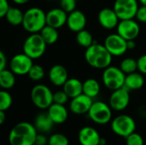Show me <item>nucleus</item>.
I'll return each instance as SVG.
<instances>
[{"label":"nucleus","mask_w":146,"mask_h":145,"mask_svg":"<svg viewBox=\"0 0 146 145\" xmlns=\"http://www.w3.org/2000/svg\"><path fill=\"white\" fill-rule=\"evenodd\" d=\"M112 56L104 44H100L97 42L86 48L85 52L86 62L91 67L98 69H105L110 67L112 62Z\"/></svg>","instance_id":"nucleus-1"},{"label":"nucleus","mask_w":146,"mask_h":145,"mask_svg":"<svg viewBox=\"0 0 146 145\" xmlns=\"http://www.w3.org/2000/svg\"><path fill=\"white\" fill-rule=\"evenodd\" d=\"M37 129L28 122H20L10 131L9 142L10 145H33L37 137Z\"/></svg>","instance_id":"nucleus-2"},{"label":"nucleus","mask_w":146,"mask_h":145,"mask_svg":"<svg viewBox=\"0 0 146 145\" xmlns=\"http://www.w3.org/2000/svg\"><path fill=\"white\" fill-rule=\"evenodd\" d=\"M23 28L30 33L40 32L41 30L47 25L46 24V13L38 7L28 9L24 13Z\"/></svg>","instance_id":"nucleus-3"},{"label":"nucleus","mask_w":146,"mask_h":145,"mask_svg":"<svg viewBox=\"0 0 146 145\" xmlns=\"http://www.w3.org/2000/svg\"><path fill=\"white\" fill-rule=\"evenodd\" d=\"M46 45L47 44L39 32L31 33L23 44V52L33 60L38 59L44 55Z\"/></svg>","instance_id":"nucleus-4"},{"label":"nucleus","mask_w":146,"mask_h":145,"mask_svg":"<svg viewBox=\"0 0 146 145\" xmlns=\"http://www.w3.org/2000/svg\"><path fill=\"white\" fill-rule=\"evenodd\" d=\"M126 79V73L117 67L110 66L104 69L103 82L104 85L112 91H115L124 86Z\"/></svg>","instance_id":"nucleus-5"},{"label":"nucleus","mask_w":146,"mask_h":145,"mask_svg":"<svg viewBox=\"0 0 146 145\" xmlns=\"http://www.w3.org/2000/svg\"><path fill=\"white\" fill-rule=\"evenodd\" d=\"M53 94L50 89L44 85H36L31 91L33 103L40 109H48L53 103Z\"/></svg>","instance_id":"nucleus-6"},{"label":"nucleus","mask_w":146,"mask_h":145,"mask_svg":"<svg viewBox=\"0 0 146 145\" xmlns=\"http://www.w3.org/2000/svg\"><path fill=\"white\" fill-rule=\"evenodd\" d=\"M111 107L104 102H93L88 112V115L93 122L99 125H105L111 121Z\"/></svg>","instance_id":"nucleus-7"},{"label":"nucleus","mask_w":146,"mask_h":145,"mask_svg":"<svg viewBox=\"0 0 146 145\" xmlns=\"http://www.w3.org/2000/svg\"><path fill=\"white\" fill-rule=\"evenodd\" d=\"M111 128L116 135L127 138L135 132L136 123L134 120L129 115H121L115 117L112 121Z\"/></svg>","instance_id":"nucleus-8"},{"label":"nucleus","mask_w":146,"mask_h":145,"mask_svg":"<svg viewBox=\"0 0 146 145\" xmlns=\"http://www.w3.org/2000/svg\"><path fill=\"white\" fill-rule=\"evenodd\" d=\"M139 8L137 0H115L113 7L120 20L133 19Z\"/></svg>","instance_id":"nucleus-9"},{"label":"nucleus","mask_w":146,"mask_h":145,"mask_svg":"<svg viewBox=\"0 0 146 145\" xmlns=\"http://www.w3.org/2000/svg\"><path fill=\"white\" fill-rule=\"evenodd\" d=\"M104 46L112 56H120L127 50V41L118 33L109 35L104 40Z\"/></svg>","instance_id":"nucleus-10"},{"label":"nucleus","mask_w":146,"mask_h":145,"mask_svg":"<svg viewBox=\"0 0 146 145\" xmlns=\"http://www.w3.org/2000/svg\"><path fill=\"white\" fill-rule=\"evenodd\" d=\"M33 65V59L23 52L11 58L9 68L15 75H25L28 73Z\"/></svg>","instance_id":"nucleus-11"},{"label":"nucleus","mask_w":146,"mask_h":145,"mask_svg":"<svg viewBox=\"0 0 146 145\" xmlns=\"http://www.w3.org/2000/svg\"><path fill=\"white\" fill-rule=\"evenodd\" d=\"M117 33L124 38L127 41L134 40L139 34V25L133 19L121 20L116 26Z\"/></svg>","instance_id":"nucleus-12"},{"label":"nucleus","mask_w":146,"mask_h":145,"mask_svg":"<svg viewBox=\"0 0 146 145\" xmlns=\"http://www.w3.org/2000/svg\"><path fill=\"white\" fill-rule=\"evenodd\" d=\"M130 102L129 91L124 86L113 91L110 97V106L112 109L116 111H121L125 109Z\"/></svg>","instance_id":"nucleus-13"},{"label":"nucleus","mask_w":146,"mask_h":145,"mask_svg":"<svg viewBox=\"0 0 146 145\" xmlns=\"http://www.w3.org/2000/svg\"><path fill=\"white\" fill-rule=\"evenodd\" d=\"M92 103V98L82 93L80 96L72 98L69 109L71 112L75 115H84L86 113L88 114Z\"/></svg>","instance_id":"nucleus-14"},{"label":"nucleus","mask_w":146,"mask_h":145,"mask_svg":"<svg viewBox=\"0 0 146 145\" xmlns=\"http://www.w3.org/2000/svg\"><path fill=\"white\" fill-rule=\"evenodd\" d=\"M68 13L61 7L55 8L46 13V24L55 28H60L67 24Z\"/></svg>","instance_id":"nucleus-15"},{"label":"nucleus","mask_w":146,"mask_h":145,"mask_svg":"<svg viewBox=\"0 0 146 145\" xmlns=\"http://www.w3.org/2000/svg\"><path fill=\"white\" fill-rule=\"evenodd\" d=\"M120 18L116 15L114 9L104 8L100 10L98 14V21L100 25L105 29H113L117 26L120 22Z\"/></svg>","instance_id":"nucleus-16"},{"label":"nucleus","mask_w":146,"mask_h":145,"mask_svg":"<svg viewBox=\"0 0 146 145\" xmlns=\"http://www.w3.org/2000/svg\"><path fill=\"white\" fill-rule=\"evenodd\" d=\"M67 25L71 31L78 32L85 29L86 25V17L82 11L75 9L68 15Z\"/></svg>","instance_id":"nucleus-17"},{"label":"nucleus","mask_w":146,"mask_h":145,"mask_svg":"<svg viewBox=\"0 0 146 145\" xmlns=\"http://www.w3.org/2000/svg\"><path fill=\"white\" fill-rule=\"evenodd\" d=\"M101 138L96 129L91 126H85L79 132V142L81 145H99Z\"/></svg>","instance_id":"nucleus-18"},{"label":"nucleus","mask_w":146,"mask_h":145,"mask_svg":"<svg viewBox=\"0 0 146 145\" xmlns=\"http://www.w3.org/2000/svg\"><path fill=\"white\" fill-rule=\"evenodd\" d=\"M49 79L54 85L63 86L68 79V73L63 66L59 64L54 65L49 71Z\"/></svg>","instance_id":"nucleus-19"},{"label":"nucleus","mask_w":146,"mask_h":145,"mask_svg":"<svg viewBox=\"0 0 146 145\" xmlns=\"http://www.w3.org/2000/svg\"><path fill=\"white\" fill-rule=\"evenodd\" d=\"M48 114L55 124L64 123L68 116V113L65 106L55 103H53L48 109Z\"/></svg>","instance_id":"nucleus-20"},{"label":"nucleus","mask_w":146,"mask_h":145,"mask_svg":"<svg viewBox=\"0 0 146 145\" xmlns=\"http://www.w3.org/2000/svg\"><path fill=\"white\" fill-rule=\"evenodd\" d=\"M140 72H134L126 75L124 87L127 88L129 91H136L139 90L143 87L145 84V79Z\"/></svg>","instance_id":"nucleus-21"},{"label":"nucleus","mask_w":146,"mask_h":145,"mask_svg":"<svg viewBox=\"0 0 146 145\" xmlns=\"http://www.w3.org/2000/svg\"><path fill=\"white\" fill-rule=\"evenodd\" d=\"M63 91L69 98H74L83 93V83L75 78L68 79L63 85Z\"/></svg>","instance_id":"nucleus-22"},{"label":"nucleus","mask_w":146,"mask_h":145,"mask_svg":"<svg viewBox=\"0 0 146 145\" xmlns=\"http://www.w3.org/2000/svg\"><path fill=\"white\" fill-rule=\"evenodd\" d=\"M54 124H55L54 121H52V119L50 118V116L47 112V113H41L36 117L34 126L38 132L44 133V132H49L52 129Z\"/></svg>","instance_id":"nucleus-23"},{"label":"nucleus","mask_w":146,"mask_h":145,"mask_svg":"<svg viewBox=\"0 0 146 145\" xmlns=\"http://www.w3.org/2000/svg\"><path fill=\"white\" fill-rule=\"evenodd\" d=\"M100 92V85L95 79H88L83 82V93L92 97H96Z\"/></svg>","instance_id":"nucleus-24"},{"label":"nucleus","mask_w":146,"mask_h":145,"mask_svg":"<svg viewBox=\"0 0 146 145\" xmlns=\"http://www.w3.org/2000/svg\"><path fill=\"white\" fill-rule=\"evenodd\" d=\"M15 84V74L9 69L0 71V85L3 90L11 89Z\"/></svg>","instance_id":"nucleus-25"},{"label":"nucleus","mask_w":146,"mask_h":145,"mask_svg":"<svg viewBox=\"0 0 146 145\" xmlns=\"http://www.w3.org/2000/svg\"><path fill=\"white\" fill-rule=\"evenodd\" d=\"M23 17H24V13L20 9L14 8V7H10V9H9V11L5 15L7 21L13 26H18L22 24Z\"/></svg>","instance_id":"nucleus-26"},{"label":"nucleus","mask_w":146,"mask_h":145,"mask_svg":"<svg viewBox=\"0 0 146 145\" xmlns=\"http://www.w3.org/2000/svg\"><path fill=\"white\" fill-rule=\"evenodd\" d=\"M39 33L41 34L42 38L47 44H53L58 40L59 35L57 29L49 25H46Z\"/></svg>","instance_id":"nucleus-27"},{"label":"nucleus","mask_w":146,"mask_h":145,"mask_svg":"<svg viewBox=\"0 0 146 145\" xmlns=\"http://www.w3.org/2000/svg\"><path fill=\"white\" fill-rule=\"evenodd\" d=\"M76 41L80 46L85 48H88L94 43L92 33L86 29H83L77 32Z\"/></svg>","instance_id":"nucleus-28"},{"label":"nucleus","mask_w":146,"mask_h":145,"mask_svg":"<svg viewBox=\"0 0 146 145\" xmlns=\"http://www.w3.org/2000/svg\"><path fill=\"white\" fill-rule=\"evenodd\" d=\"M120 68L126 73L129 74L134 72H137L138 70V62L137 60L133 58H125L121 61Z\"/></svg>","instance_id":"nucleus-29"},{"label":"nucleus","mask_w":146,"mask_h":145,"mask_svg":"<svg viewBox=\"0 0 146 145\" xmlns=\"http://www.w3.org/2000/svg\"><path fill=\"white\" fill-rule=\"evenodd\" d=\"M44 74H45V73H44L43 67H41L38 64H33V67L31 68L30 71L27 73L28 77L34 81H38V80L42 79L44 77Z\"/></svg>","instance_id":"nucleus-30"},{"label":"nucleus","mask_w":146,"mask_h":145,"mask_svg":"<svg viewBox=\"0 0 146 145\" xmlns=\"http://www.w3.org/2000/svg\"><path fill=\"white\" fill-rule=\"evenodd\" d=\"M12 104V97L5 90L0 91V110H8Z\"/></svg>","instance_id":"nucleus-31"},{"label":"nucleus","mask_w":146,"mask_h":145,"mask_svg":"<svg viewBox=\"0 0 146 145\" xmlns=\"http://www.w3.org/2000/svg\"><path fill=\"white\" fill-rule=\"evenodd\" d=\"M49 145H68L69 141L68 138L62 133H55L49 138Z\"/></svg>","instance_id":"nucleus-32"},{"label":"nucleus","mask_w":146,"mask_h":145,"mask_svg":"<svg viewBox=\"0 0 146 145\" xmlns=\"http://www.w3.org/2000/svg\"><path fill=\"white\" fill-rule=\"evenodd\" d=\"M127 145H144V138L137 132H133L126 138Z\"/></svg>","instance_id":"nucleus-33"},{"label":"nucleus","mask_w":146,"mask_h":145,"mask_svg":"<svg viewBox=\"0 0 146 145\" xmlns=\"http://www.w3.org/2000/svg\"><path fill=\"white\" fill-rule=\"evenodd\" d=\"M68 98H69V97L67 95V93L63 90L58 91L53 94V103H55L64 105L68 102Z\"/></svg>","instance_id":"nucleus-34"},{"label":"nucleus","mask_w":146,"mask_h":145,"mask_svg":"<svg viewBox=\"0 0 146 145\" xmlns=\"http://www.w3.org/2000/svg\"><path fill=\"white\" fill-rule=\"evenodd\" d=\"M76 5H77L76 0H61V2H60L61 8L64 11H66L68 14L75 10Z\"/></svg>","instance_id":"nucleus-35"},{"label":"nucleus","mask_w":146,"mask_h":145,"mask_svg":"<svg viewBox=\"0 0 146 145\" xmlns=\"http://www.w3.org/2000/svg\"><path fill=\"white\" fill-rule=\"evenodd\" d=\"M136 18L139 21L142 23H146V6L142 5L139 8L137 14H136Z\"/></svg>","instance_id":"nucleus-36"},{"label":"nucleus","mask_w":146,"mask_h":145,"mask_svg":"<svg viewBox=\"0 0 146 145\" xmlns=\"http://www.w3.org/2000/svg\"><path fill=\"white\" fill-rule=\"evenodd\" d=\"M138 70L143 73L146 74V55L141 56L138 60Z\"/></svg>","instance_id":"nucleus-37"},{"label":"nucleus","mask_w":146,"mask_h":145,"mask_svg":"<svg viewBox=\"0 0 146 145\" xmlns=\"http://www.w3.org/2000/svg\"><path fill=\"white\" fill-rule=\"evenodd\" d=\"M10 9L8 0H0V17H5L7 12Z\"/></svg>","instance_id":"nucleus-38"},{"label":"nucleus","mask_w":146,"mask_h":145,"mask_svg":"<svg viewBox=\"0 0 146 145\" xmlns=\"http://www.w3.org/2000/svg\"><path fill=\"white\" fill-rule=\"evenodd\" d=\"M48 140L46 137L43 134H37L36 139H35V144L37 145H46L48 144Z\"/></svg>","instance_id":"nucleus-39"},{"label":"nucleus","mask_w":146,"mask_h":145,"mask_svg":"<svg viewBox=\"0 0 146 145\" xmlns=\"http://www.w3.org/2000/svg\"><path fill=\"white\" fill-rule=\"evenodd\" d=\"M7 66V57L3 51H0V71L6 69Z\"/></svg>","instance_id":"nucleus-40"},{"label":"nucleus","mask_w":146,"mask_h":145,"mask_svg":"<svg viewBox=\"0 0 146 145\" xmlns=\"http://www.w3.org/2000/svg\"><path fill=\"white\" fill-rule=\"evenodd\" d=\"M136 47V43L134 40H128L127 41V50H133Z\"/></svg>","instance_id":"nucleus-41"},{"label":"nucleus","mask_w":146,"mask_h":145,"mask_svg":"<svg viewBox=\"0 0 146 145\" xmlns=\"http://www.w3.org/2000/svg\"><path fill=\"white\" fill-rule=\"evenodd\" d=\"M5 121V111L0 110V125H3Z\"/></svg>","instance_id":"nucleus-42"},{"label":"nucleus","mask_w":146,"mask_h":145,"mask_svg":"<svg viewBox=\"0 0 146 145\" xmlns=\"http://www.w3.org/2000/svg\"><path fill=\"white\" fill-rule=\"evenodd\" d=\"M15 3H16V4H25V3H28L30 0H12Z\"/></svg>","instance_id":"nucleus-43"},{"label":"nucleus","mask_w":146,"mask_h":145,"mask_svg":"<svg viewBox=\"0 0 146 145\" xmlns=\"http://www.w3.org/2000/svg\"><path fill=\"white\" fill-rule=\"evenodd\" d=\"M139 1L140 2V3L142 5H145L146 6V0H139Z\"/></svg>","instance_id":"nucleus-44"},{"label":"nucleus","mask_w":146,"mask_h":145,"mask_svg":"<svg viewBox=\"0 0 146 145\" xmlns=\"http://www.w3.org/2000/svg\"><path fill=\"white\" fill-rule=\"evenodd\" d=\"M99 145H104V144H99Z\"/></svg>","instance_id":"nucleus-45"},{"label":"nucleus","mask_w":146,"mask_h":145,"mask_svg":"<svg viewBox=\"0 0 146 145\" xmlns=\"http://www.w3.org/2000/svg\"><path fill=\"white\" fill-rule=\"evenodd\" d=\"M48 1H50V0H48Z\"/></svg>","instance_id":"nucleus-46"},{"label":"nucleus","mask_w":146,"mask_h":145,"mask_svg":"<svg viewBox=\"0 0 146 145\" xmlns=\"http://www.w3.org/2000/svg\"><path fill=\"white\" fill-rule=\"evenodd\" d=\"M33 145H37V144H33Z\"/></svg>","instance_id":"nucleus-47"}]
</instances>
